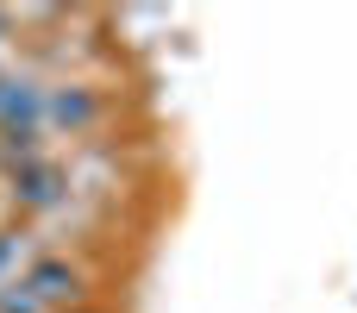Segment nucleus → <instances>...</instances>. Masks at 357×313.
I'll return each mask as SVG.
<instances>
[{
    "label": "nucleus",
    "instance_id": "nucleus-1",
    "mask_svg": "<svg viewBox=\"0 0 357 313\" xmlns=\"http://www.w3.org/2000/svg\"><path fill=\"white\" fill-rule=\"evenodd\" d=\"M113 100L94 88V82H56L44 88V132H69V138H94L107 125Z\"/></svg>",
    "mask_w": 357,
    "mask_h": 313
},
{
    "label": "nucleus",
    "instance_id": "nucleus-2",
    "mask_svg": "<svg viewBox=\"0 0 357 313\" xmlns=\"http://www.w3.org/2000/svg\"><path fill=\"white\" fill-rule=\"evenodd\" d=\"M13 282H19V289H25L44 313H63V307L75 313L82 301H88V270H82V264H69V257H31V264H25V276H13Z\"/></svg>",
    "mask_w": 357,
    "mask_h": 313
},
{
    "label": "nucleus",
    "instance_id": "nucleus-3",
    "mask_svg": "<svg viewBox=\"0 0 357 313\" xmlns=\"http://www.w3.org/2000/svg\"><path fill=\"white\" fill-rule=\"evenodd\" d=\"M6 194H13L19 213H56V207L75 194V182H69V169H63L56 157H31V163L6 169Z\"/></svg>",
    "mask_w": 357,
    "mask_h": 313
},
{
    "label": "nucleus",
    "instance_id": "nucleus-4",
    "mask_svg": "<svg viewBox=\"0 0 357 313\" xmlns=\"http://www.w3.org/2000/svg\"><path fill=\"white\" fill-rule=\"evenodd\" d=\"M0 31H6V19H0Z\"/></svg>",
    "mask_w": 357,
    "mask_h": 313
}]
</instances>
